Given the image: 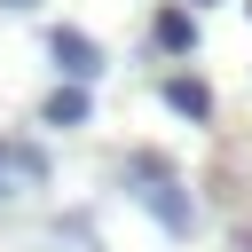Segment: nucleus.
<instances>
[{"label": "nucleus", "mask_w": 252, "mask_h": 252, "mask_svg": "<svg viewBox=\"0 0 252 252\" xmlns=\"http://www.w3.org/2000/svg\"><path fill=\"white\" fill-rule=\"evenodd\" d=\"M126 181H134L142 213H150L165 236H189V228H197V213H189V189H181V173H173L158 150H134V158H126Z\"/></svg>", "instance_id": "nucleus-1"}, {"label": "nucleus", "mask_w": 252, "mask_h": 252, "mask_svg": "<svg viewBox=\"0 0 252 252\" xmlns=\"http://www.w3.org/2000/svg\"><path fill=\"white\" fill-rule=\"evenodd\" d=\"M47 55H55V71H63V79H79V87L102 71V47H94L87 32H71V24H55V32H47Z\"/></svg>", "instance_id": "nucleus-2"}, {"label": "nucleus", "mask_w": 252, "mask_h": 252, "mask_svg": "<svg viewBox=\"0 0 252 252\" xmlns=\"http://www.w3.org/2000/svg\"><path fill=\"white\" fill-rule=\"evenodd\" d=\"M0 181H32V189H39V181H47V150H39V142H0ZM0 197H8V189H0Z\"/></svg>", "instance_id": "nucleus-3"}, {"label": "nucleus", "mask_w": 252, "mask_h": 252, "mask_svg": "<svg viewBox=\"0 0 252 252\" xmlns=\"http://www.w3.org/2000/svg\"><path fill=\"white\" fill-rule=\"evenodd\" d=\"M165 102H173L189 126H205V118H213V87H205V79H189V71H173V79H165Z\"/></svg>", "instance_id": "nucleus-4"}, {"label": "nucleus", "mask_w": 252, "mask_h": 252, "mask_svg": "<svg viewBox=\"0 0 252 252\" xmlns=\"http://www.w3.org/2000/svg\"><path fill=\"white\" fill-rule=\"evenodd\" d=\"M39 126H87V87H79V79H63V87L39 102Z\"/></svg>", "instance_id": "nucleus-5"}, {"label": "nucleus", "mask_w": 252, "mask_h": 252, "mask_svg": "<svg viewBox=\"0 0 252 252\" xmlns=\"http://www.w3.org/2000/svg\"><path fill=\"white\" fill-rule=\"evenodd\" d=\"M158 47H165V55H189V47H197V16H189V8H158Z\"/></svg>", "instance_id": "nucleus-6"}, {"label": "nucleus", "mask_w": 252, "mask_h": 252, "mask_svg": "<svg viewBox=\"0 0 252 252\" xmlns=\"http://www.w3.org/2000/svg\"><path fill=\"white\" fill-rule=\"evenodd\" d=\"M0 8H32V0H0Z\"/></svg>", "instance_id": "nucleus-7"}, {"label": "nucleus", "mask_w": 252, "mask_h": 252, "mask_svg": "<svg viewBox=\"0 0 252 252\" xmlns=\"http://www.w3.org/2000/svg\"><path fill=\"white\" fill-rule=\"evenodd\" d=\"M189 8H197V0H189Z\"/></svg>", "instance_id": "nucleus-8"}, {"label": "nucleus", "mask_w": 252, "mask_h": 252, "mask_svg": "<svg viewBox=\"0 0 252 252\" xmlns=\"http://www.w3.org/2000/svg\"><path fill=\"white\" fill-rule=\"evenodd\" d=\"M244 8H252V0H244Z\"/></svg>", "instance_id": "nucleus-9"}, {"label": "nucleus", "mask_w": 252, "mask_h": 252, "mask_svg": "<svg viewBox=\"0 0 252 252\" xmlns=\"http://www.w3.org/2000/svg\"><path fill=\"white\" fill-rule=\"evenodd\" d=\"M244 252H252V244H244Z\"/></svg>", "instance_id": "nucleus-10"}]
</instances>
